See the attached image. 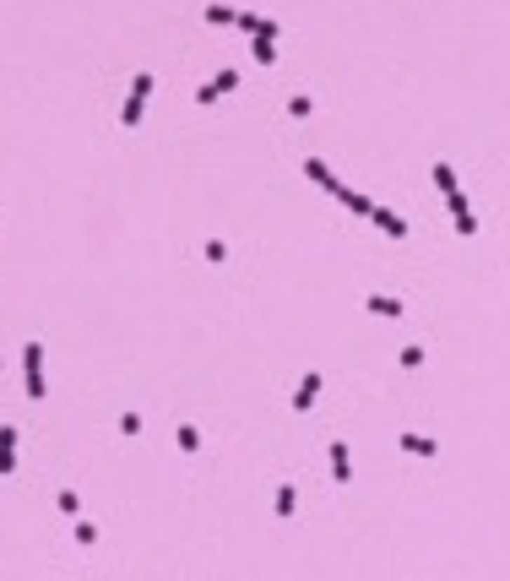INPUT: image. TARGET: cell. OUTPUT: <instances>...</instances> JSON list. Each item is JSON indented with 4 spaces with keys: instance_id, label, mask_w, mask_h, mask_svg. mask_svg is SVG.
Here are the masks:
<instances>
[{
    "instance_id": "13",
    "label": "cell",
    "mask_w": 510,
    "mask_h": 581,
    "mask_svg": "<svg viewBox=\"0 0 510 581\" xmlns=\"http://www.w3.org/2000/svg\"><path fill=\"white\" fill-rule=\"evenodd\" d=\"M76 543H82V549H93V543H98V527H93V521H76Z\"/></svg>"
},
{
    "instance_id": "18",
    "label": "cell",
    "mask_w": 510,
    "mask_h": 581,
    "mask_svg": "<svg viewBox=\"0 0 510 581\" xmlns=\"http://www.w3.org/2000/svg\"><path fill=\"white\" fill-rule=\"evenodd\" d=\"M0 446H6V451H17V429H11V424H0Z\"/></svg>"
},
{
    "instance_id": "4",
    "label": "cell",
    "mask_w": 510,
    "mask_h": 581,
    "mask_svg": "<svg viewBox=\"0 0 510 581\" xmlns=\"http://www.w3.org/2000/svg\"><path fill=\"white\" fill-rule=\"evenodd\" d=\"M331 473H337V483H347V478H353V457H347V446H342V440L331 446Z\"/></svg>"
},
{
    "instance_id": "7",
    "label": "cell",
    "mask_w": 510,
    "mask_h": 581,
    "mask_svg": "<svg viewBox=\"0 0 510 581\" xmlns=\"http://www.w3.org/2000/svg\"><path fill=\"white\" fill-rule=\"evenodd\" d=\"M402 446H408L412 457H434V440H424V435H402Z\"/></svg>"
},
{
    "instance_id": "10",
    "label": "cell",
    "mask_w": 510,
    "mask_h": 581,
    "mask_svg": "<svg viewBox=\"0 0 510 581\" xmlns=\"http://www.w3.org/2000/svg\"><path fill=\"white\" fill-rule=\"evenodd\" d=\"M434 185H440V190L450 196V190H456V168H450V163H440V168H434Z\"/></svg>"
},
{
    "instance_id": "8",
    "label": "cell",
    "mask_w": 510,
    "mask_h": 581,
    "mask_svg": "<svg viewBox=\"0 0 510 581\" xmlns=\"http://www.w3.org/2000/svg\"><path fill=\"white\" fill-rule=\"evenodd\" d=\"M22 364H27V370H43V342H27V348H22Z\"/></svg>"
},
{
    "instance_id": "15",
    "label": "cell",
    "mask_w": 510,
    "mask_h": 581,
    "mask_svg": "<svg viewBox=\"0 0 510 581\" xmlns=\"http://www.w3.org/2000/svg\"><path fill=\"white\" fill-rule=\"evenodd\" d=\"M206 22H212V27H223V22H234V11H228V6H206Z\"/></svg>"
},
{
    "instance_id": "2",
    "label": "cell",
    "mask_w": 510,
    "mask_h": 581,
    "mask_svg": "<svg viewBox=\"0 0 510 581\" xmlns=\"http://www.w3.org/2000/svg\"><path fill=\"white\" fill-rule=\"evenodd\" d=\"M369 223H375V229H386L391 239H408V223H402L396 212H386V207H369Z\"/></svg>"
},
{
    "instance_id": "12",
    "label": "cell",
    "mask_w": 510,
    "mask_h": 581,
    "mask_svg": "<svg viewBox=\"0 0 510 581\" xmlns=\"http://www.w3.org/2000/svg\"><path fill=\"white\" fill-rule=\"evenodd\" d=\"M277 516H293V483H283V489H277Z\"/></svg>"
},
{
    "instance_id": "14",
    "label": "cell",
    "mask_w": 510,
    "mask_h": 581,
    "mask_svg": "<svg viewBox=\"0 0 510 581\" xmlns=\"http://www.w3.org/2000/svg\"><path fill=\"white\" fill-rule=\"evenodd\" d=\"M180 446H184V451H196V446H201V429H196V424H184V429H180Z\"/></svg>"
},
{
    "instance_id": "11",
    "label": "cell",
    "mask_w": 510,
    "mask_h": 581,
    "mask_svg": "<svg viewBox=\"0 0 510 581\" xmlns=\"http://www.w3.org/2000/svg\"><path fill=\"white\" fill-rule=\"evenodd\" d=\"M27 396L39 402V396H49V386H43V370H27Z\"/></svg>"
},
{
    "instance_id": "9",
    "label": "cell",
    "mask_w": 510,
    "mask_h": 581,
    "mask_svg": "<svg viewBox=\"0 0 510 581\" xmlns=\"http://www.w3.org/2000/svg\"><path fill=\"white\" fill-rule=\"evenodd\" d=\"M255 60H261V65H271V60H277V44L266 39V33H261V39H255Z\"/></svg>"
},
{
    "instance_id": "3",
    "label": "cell",
    "mask_w": 510,
    "mask_h": 581,
    "mask_svg": "<svg viewBox=\"0 0 510 581\" xmlns=\"http://www.w3.org/2000/svg\"><path fill=\"white\" fill-rule=\"evenodd\" d=\"M315 396H321V375L309 370L304 380H299V392H293V408H309V402H315Z\"/></svg>"
},
{
    "instance_id": "1",
    "label": "cell",
    "mask_w": 510,
    "mask_h": 581,
    "mask_svg": "<svg viewBox=\"0 0 510 581\" xmlns=\"http://www.w3.org/2000/svg\"><path fill=\"white\" fill-rule=\"evenodd\" d=\"M228 87H239V71H217L206 87H196V104H212V98H223Z\"/></svg>"
},
{
    "instance_id": "16",
    "label": "cell",
    "mask_w": 510,
    "mask_h": 581,
    "mask_svg": "<svg viewBox=\"0 0 510 581\" xmlns=\"http://www.w3.org/2000/svg\"><path fill=\"white\" fill-rule=\"evenodd\" d=\"M309 109H315V104H309V98H288V114H293V120H304Z\"/></svg>"
},
{
    "instance_id": "5",
    "label": "cell",
    "mask_w": 510,
    "mask_h": 581,
    "mask_svg": "<svg viewBox=\"0 0 510 581\" xmlns=\"http://www.w3.org/2000/svg\"><path fill=\"white\" fill-rule=\"evenodd\" d=\"M369 310H375V315H391V321H396V315H402V299H391V293H375V299H369Z\"/></svg>"
},
{
    "instance_id": "17",
    "label": "cell",
    "mask_w": 510,
    "mask_h": 581,
    "mask_svg": "<svg viewBox=\"0 0 510 581\" xmlns=\"http://www.w3.org/2000/svg\"><path fill=\"white\" fill-rule=\"evenodd\" d=\"M6 473H17V451H6V446H0V478Z\"/></svg>"
},
{
    "instance_id": "6",
    "label": "cell",
    "mask_w": 510,
    "mask_h": 581,
    "mask_svg": "<svg viewBox=\"0 0 510 581\" xmlns=\"http://www.w3.org/2000/svg\"><path fill=\"white\" fill-rule=\"evenodd\" d=\"M142 104H147V98H136V93L125 98V109H120V125H125V131H130V125H142Z\"/></svg>"
}]
</instances>
